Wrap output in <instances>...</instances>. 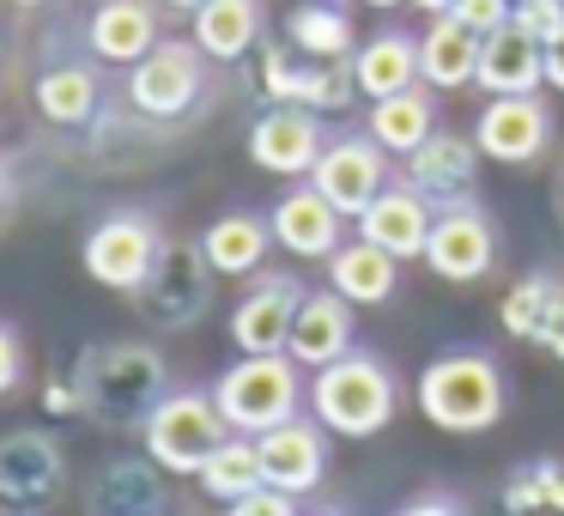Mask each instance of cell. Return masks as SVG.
<instances>
[{
	"label": "cell",
	"mask_w": 564,
	"mask_h": 516,
	"mask_svg": "<svg viewBox=\"0 0 564 516\" xmlns=\"http://www.w3.org/2000/svg\"><path fill=\"white\" fill-rule=\"evenodd\" d=\"M479 50H486V37H479L474 25H462L455 13L431 19V31L419 37V79H425L431 92H462L479 79Z\"/></svg>",
	"instance_id": "obj_23"
},
{
	"label": "cell",
	"mask_w": 564,
	"mask_h": 516,
	"mask_svg": "<svg viewBox=\"0 0 564 516\" xmlns=\"http://www.w3.org/2000/svg\"><path fill=\"white\" fill-rule=\"evenodd\" d=\"M98 104H104V79H98V67H86V62L50 67V74L37 79V116L55 128H91L98 122Z\"/></svg>",
	"instance_id": "obj_29"
},
{
	"label": "cell",
	"mask_w": 564,
	"mask_h": 516,
	"mask_svg": "<svg viewBox=\"0 0 564 516\" xmlns=\"http://www.w3.org/2000/svg\"><path fill=\"white\" fill-rule=\"evenodd\" d=\"M213 280H219V268L207 261L200 237L195 244H188V237H164L159 261H152L147 286H140L134 298L159 329H188V322H200V310H207Z\"/></svg>",
	"instance_id": "obj_7"
},
{
	"label": "cell",
	"mask_w": 564,
	"mask_h": 516,
	"mask_svg": "<svg viewBox=\"0 0 564 516\" xmlns=\"http://www.w3.org/2000/svg\"><path fill=\"white\" fill-rule=\"evenodd\" d=\"M328 438L334 431L322 426L316 413H297V419H285V426H273V431H261V474L273 480V486H285V492H316L322 486V474H328Z\"/></svg>",
	"instance_id": "obj_16"
},
{
	"label": "cell",
	"mask_w": 564,
	"mask_h": 516,
	"mask_svg": "<svg viewBox=\"0 0 564 516\" xmlns=\"http://www.w3.org/2000/svg\"><path fill=\"white\" fill-rule=\"evenodd\" d=\"M225 438H231V419H225L219 395H207V389H171L147 413V426H140V443L159 462V474H188V480L200 474V462Z\"/></svg>",
	"instance_id": "obj_5"
},
{
	"label": "cell",
	"mask_w": 564,
	"mask_h": 516,
	"mask_svg": "<svg viewBox=\"0 0 564 516\" xmlns=\"http://www.w3.org/2000/svg\"><path fill=\"white\" fill-rule=\"evenodd\" d=\"M159 249H164V237L147 213H110V219H98L86 232L79 261H86V273L104 292H140L152 261H159Z\"/></svg>",
	"instance_id": "obj_8"
},
{
	"label": "cell",
	"mask_w": 564,
	"mask_h": 516,
	"mask_svg": "<svg viewBox=\"0 0 564 516\" xmlns=\"http://www.w3.org/2000/svg\"><path fill=\"white\" fill-rule=\"evenodd\" d=\"M231 510H237V516H292V510H297V492H285V486H273V480H261V486L243 492Z\"/></svg>",
	"instance_id": "obj_36"
},
{
	"label": "cell",
	"mask_w": 564,
	"mask_h": 516,
	"mask_svg": "<svg viewBox=\"0 0 564 516\" xmlns=\"http://www.w3.org/2000/svg\"><path fill=\"white\" fill-rule=\"evenodd\" d=\"M394 407H401V383L377 353H340L322 370H310V413L334 438H377L389 431Z\"/></svg>",
	"instance_id": "obj_2"
},
{
	"label": "cell",
	"mask_w": 564,
	"mask_h": 516,
	"mask_svg": "<svg viewBox=\"0 0 564 516\" xmlns=\"http://www.w3.org/2000/svg\"><path fill=\"white\" fill-rule=\"evenodd\" d=\"M67 486V455L50 431H7L0 438V504L43 510Z\"/></svg>",
	"instance_id": "obj_15"
},
{
	"label": "cell",
	"mask_w": 564,
	"mask_h": 516,
	"mask_svg": "<svg viewBox=\"0 0 564 516\" xmlns=\"http://www.w3.org/2000/svg\"><path fill=\"white\" fill-rule=\"evenodd\" d=\"M268 225H273V244H280L285 256H297V261H328L334 249L346 244V213L334 207L316 183L285 189V195L273 201Z\"/></svg>",
	"instance_id": "obj_14"
},
{
	"label": "cell",
	"mask_w": 564,
	"mask_h": 516,
	"mask_svg": "<svg viewBox=\"0 0 564 516\" xmlns=\"http://www.w3.org/2000/svg\"><path fill=\"white\" fill-rule=\"evenodd\" d=\"M200 492H213V498L219 504H237L243 498V492H256L261 480V438H249V431H231V438L219 443V450L207 455V462H200Z\"/></svg>",
	"instance_id": "obj_31"
},
{
	"label": "cell",
	"mask_w": 564,
	"mask_h": 516,
	"mask_svg": "<svg viewBox=\"0 0 564 516\" xmlns=\"http://www.w3.org/2000/svg\"><path fill=\"white\" fill-rule=\"evenodd\" d=\"M352 79H358V98L365 104L419 86V37H406V31H377L370 43L352 50Z\"/></svg>",
	"instance_id": "obj_26"
},
{
	"label": "cell",
	"mask_w": 564,
	"mask_h": 516,
	"mask_svg": "<svg viewBox=\"0 0 564 516\" xmlns=\"http://www.w3.org/2000/svg\"><path fill=\"white\" fill-rule=\"evenodd\" d=\"M389 159H394V152L382 147L370 128H365V135H334L328 147H322V159L310 164V183H316L322 195L346 213V219H358V213L389 189Z\"/></svg>",
	"instance_id": "obj_10"
},
{
	"label": "cell",
	"mask_w": 564,
	"mask_h": 516,
	"mask_svg": "<svg viewBox=\"0 0 564 516\" xmlns=\"http://www.w3.org/2000/svg\"><path fill=\"white\" fill-rule=\"evenodd\" d=\"M285 37L310 62H352V13H346V0H304V7H292Z\"/></svg>",
	"instance_id": "obj_30"
},
{
	"label": "cell",
	"mask_w": 564,
	"mask_h": 516,
	"mask_svg": "<svg viewBox=\"0 0 564 516\" xmlns=\"http://www.w3.org/2000/svg\"><path fill=\"white\" fill-rule=\"evenodd\" d=\"M406 7H413V13H425V19H443L455 0H406Z\"/></svg>",
	"instance_id": "obj_40"
},
{
	"label": "cell",
	"mask_w": 564,
	"mask_h": 516,
	"mask_svg": "<svg viewBox=\"0 0 564 516\" xmlns=\"http://www.w3.org/2000/svg\"><path fill=\"white\" fill-rule=\"evenodd\" d=\"M328 286L340 298H352L358 310L389 304V298L401 292V256H389V249L370 244V237H352V244H340L328 256Z\"/></svg>",
	"instance_id": "obj_24"
},
{
	"label": "cell",
	"mask_w": 564,
	"mask_h": 516,
	"mask_svg": "<svg viewBox=\"0 0 564 516\" xmlns=\"http://www.w3.org/2000/svg\"><path fill=\"white\" fill-rule=\"evenodd\" d=\"M365 128L394 152V159H406V152H419L431 135H437V104H431V92H425V86L389 92V98H370Z\"/></svg>",
	"instance_id": "obj_28"
},
{
	"label": "cell",
	"mask_w": 564,
	"mask_h": 516,
	"mask_svg": "<svg viewBox=\"0 0 564 516\" xmlns=\"http://www.w3.org/2000/svg\"><path fill=\"white\" fill-rule=\"evenodd\" d=\"M431 225H437V201L425 195V189H413L401 176V183H389L377 201H370L365 213H358V237H370V244H382L389 256L413 261L425 256V237Z\"/></svg>",
	"instance_id": "obj_17"
},
{
	"label": "cell",
	"mask_w": 564,
	"mask_h": 516,
	"mask_svg": "<svg viewBox=\"0 0 564 516\" xmlns=\"http://www.w3.org/2000/svg\"><path fill=\"white\" fill-rule=\"evenodd\" d=\"M7 7H43V0H7Z\"/></svg>",
	"instance_id": "obj_44"
},
{
	"label": "cell",
	"mask_w": 564,
	"mask_h": 516,
	"mask_svg": "<svg viewBox=\"0 0 564 516\" xmlns=\"http://www.w3.org/2000/svg\"><path fill=\"white\" fill-rule=\"evenodd\" d=\"M159 7H164V13H195L200 0H159Z\"/></svg>",
	"instance_id": "obj_43"
},
{
	"label": "cell",
	"mask_w": 564,
	"mask_h": 516,
	"mask_svg": "<svg viewBox=\"0 0 564 516\" xmlns=\"http://www.w3.org/2000/svg\"><path fill=\"white\" fill-rule=\"evenodd\" d=\"M479 140L474 135H431L419 152H406V183L413 189H425L437 207H449V201H467V189H474V176H479Z\"/></svg>",
	"instance_id": "obj_19"
},
{
	"label": "cell",
	"mask_w": 564,
	"mask_h": 516,
	"mask_svg": "<svg viewBox=\"0 0 564 516\" xmlns=\"http://www.w3.org/2000/svg\"><path fill=\"white\" fill-rule=\"evenodd\" d=\"M503 510H564V462L534 455L503 480Z\"/></svg>",
	"instance_id": "obj_32"
},
{
	"label": "cell",
	"mask_w": 564,
	"mask_h": 516,
	"mask_svg": "<svg viewBox=\"0 0 564 516\" xmlns=\"http://www.w3.org/2000/svg\"><path fill=\"white\" fill-rule=\"evenodd\" d=\"M200 249H207V261L219 268V280H249L273 249V225L256 219V213H219V219L200 232Z\"/></svg>",
	"instance_id": "obj_27"
},
{
	"label": "cell",
	"mask_w": 564,
	"mask_h": 516,
	"mask_svg": "<svg viewBox=\"0 0 564 516\" xmlns=\"http://www.w3.org/2000/svg\"><path fill=\"white\" fill-rule=\"evenodd\" d=\"M558 207H564V183H558Z\"/></svg>",
	"instance_id": "obj_45"
},
{
	"label": "cell",
	"mask_w": 564,
	"mask_h": 516,
	"mask_svg": "<svg viewBox=\"0 0 564 516\" xmlns=\"http://www.w3.org/2000/svg\"><path fill=\"white\" fill-rule=\"evenodd\" d=\"M546 86H552V92H564V37H558V43H546Z\"/></svg>",
	"instance_id": "obj_39"
},
{
	"label": "cell",
	"mask_w": 564,
	"mask_h": 516,
	"mask_svg": "<svg viewBox=\"0 0 564 516\" xmlns=\"http://www.w3.org/2000/svg\"><path fill=\"white\" fill-rule=\"evenodd\" d=\"M86 407L104 419V426H147V413L164 401V358L140 341H98L86 346L74 370Z\"/></svg>",
	"instance_id": "obj_3"
},
{
	"label": "cell",
	"mask_w": 564,
	"mask_h": 516,
	"mask_svg": "<svg viewBox=\"0 0 564 516\" xmlns=\"http://www.w3.org/2000/svg\"><path fill=\"white\" fill-rule=\"evenodd\" d=\"M159 0H98L86 19V43L98 62L110 67H134L147 50H159L164 25H159Z\"/></svg>",
	"instance_id": "obj_18"
},
{
	"label": "cell",
	"mask_w": 564,
	"mask_h": 516,
	"mask_svg": "<svg viewBox=\"0 0 564 516\" xmlns=\"http://www.w3.org/2000/svg\"><path fill=\"white\" fill-rule=\"evenodd\" d=\"M352 310H358V304H352V298H340L334 286H328V292H304L285 353H292L304 370H322L328 358L352 353Z\"/></svg>",
	"instance_id": "obj_20"
},
{
	"label": "cell",
	"mask_w": 564,
	"mask_h": 516,
	"mask_svg": "<svg viewBox=\"0 0 564 516\" xmlns=\"http://www.w3.org/2000/svg\"><path fill=\"white\" fill-rule=\"evenodd\" d=\"M474 140L491 164H540L552 147V110L540 92H503V98H486L474 122Z\"/></svg>",
	"instance_id": "obj_11"
},
{
	"label": "cell",
	"mask_w": 564,
	"mask_h": 516,
	"mask_svg": "<svg viewBox=\"0 0 564 516\" xmlns=\"http://www.w3.org/2000/svg\"><path fill=\"white\" fill-rule=\"evenodd\" d=\"M19 383H25V341H19L7 322H0V401H7Z\"/></svg>",
	"instance_id": "obj_37"
},
{
	"label": "cell",
	"mask_w": 564,
	"mask_h": 516,
	"mask_svg": "<svg viewBox=\"0 0 564 516\" xmlns=\"http://www.w3.org/2000/svg\"><path fill=\"white\" fill-rule=\"evenodd\" d=\"M419 261H425L437 280H449V286L486 280L491 261H498V225L486 219L479 201H449V207H437V225H431L425 256Z\"/></svg>",
	"instance_id": "obj_9"
},
{
	"label": "cell",
	"mask_w": 564,
	"mask_h": 516,
	"mask_svg": "<svg viewBox=\"0 0 564 516\" xmlns=\"http://www.w3.org/2000/svg\"><path fill=\"white\" fill-rule=\"evenodd\" d=\"M261 0H200L188 25H195V43L213 55V62H243L261 43Z\"/></svg>",
	"instance_id": "obj_25"
},
{
	"label": "cell",
	"mask_w": 564,
	"mask_h": 516,
	"mask_svg": "<svg viewBox=\"0 0 564 516\" xmlns=\"http://www.w3.org/2000/svg\"><path fill=\"white\" fill-rule=\"evenodd\" d=\"M7 201H13V176H7V164H0V219H7Z\"/></svg>",
	"instance_id": "obj_41"
},
{
	"label": "cell",
	"mask_w": 564,
	"mask_h": 516,
	"mask_svg": "<svg viewBox=\"0 0 564 516\" xmlns=\"http://www.w3.org/2000/svg\"><path fill=\"white\" fill-rule=\"evenodd\" d=\"M449 13L462 19V25H474L479 37H491V31H503V25H510L516 0H455Z\"/></svg>",
	"instance_id": "obj_35"
},
{
	"label": "cell",
	"mask_w": 564,
	"mask_h": 516,
	"mask_svg": "<svg viewBox=\"0 0 564 516\" xmlns=\"http://www.w3.org/2000/svg\"><path fill=\"white\" fill-rule=\"evenodd\" d=\"M516 25L528 31L534 43H558L564 37V0H516Z\"/></svg>",
	"instance_id": "obj_34"
},
{
	"label": "cell",
	"mask_w": 564,
	"mask_h": 516,
	"mask_svg": "<svg viewBox=\"0 0 564 516\" xmlns=\"http://www.w3.org/2000/svg\"><path fill=\"white\" fill-rule=\"evenodd\" d=\"M297 304H304V286L280 268H256L249 273V292L231 310V346L237 353H285L292 341Z\"/></svg>",
	"instance_id": "obj_12"
},
{
	"label": "cell",
	"mask_w": 564,
	"mask_h": 516,
	"mask_svg": "<svg viewBox=\"0 0 564 516\" xmlns=\"http://www.w3.org/2000/svg\"><path fill=\"white\" fill-rule=\"evenodd\" d=\"M486 98H503V92H540L546 86V43H534L522 25H503L486 37L479 50V79H474Z\"/></svg>",
	"instance_id": "obj_22"
},
{
	"label": "cell",
	"mask_w": 564,
	"mask_h": 516,
	"mask_svg": "<svg viewBox=\"0 0 564 516\" xmlns=\"http://www.w3.org/2000/svg\"><path fill=\"white\" fill-rule=\"evenodd\" d=\"M207 62L213 55L200 50L195 37L176 43V37H159V50H147L134 67H128V104L152 122H176L200 104L207 92Z\"/></svg>",
	"instance_id": "obj_6"
},
{
	"label": "cell",
	"mask_w": 564,
	"mask_h": 516,
	"mask_svg": "<svg viewBox=\"0 0 564 516\" xmlns=\"http://www.w3.org/2000/svg\"><path fill=\"white\" fill-rule=\"evenodd\" d=\"M358 7H370V13H394V7H406V0H358Z\"/></svg>",
	"instance_id": "obj_42"
},
{
	"label": "cell",
	"mask_w": 564,
	"mask_h": 516,
	"mask_svg": "<svg viewBox=\"0 0 564 516\" xmlns=\"http://www.w3.org/2000/svg\"><path fill=\"white\" fill-rule=\"evenodd\" d=\"M213 395H219L231 431L261 438V431H273V426L304 413V365H297L292 353H243L219 383H213Z\"/></svg>",
	"instance_id": "obj_4"
},
{
	"label": "cell",
	"mask_w": 564,
	"mask_h": 516,
	"mask_svg": "<svg viewBox=\"0 0 564 516\" xmlns=\"http://www.w3.org/2000/svg\"><path fill=\"white\" fill-rule=\"evenodd\" d=\"M503 334L564 358V273H528V280L503 298Z\"/></svg>",
	"instance_id": "obj_21"
},
{
	"label": "cell",
	"mask_w": 564,
	"mask_h": 516,
	"mask_svg": "<svg viewBox=\"0 0 564 516\" xmlns=\"http://www.w3.org/2000/svg\"><path fill=\"white\" fill-rule=\"evenodd\" d=\"M406 510L425 516V510H467V504H462V498H449V492H419V498L406 504Z\"/></svg>",
	"instance_id": "obj_38"
},
{
	"label": "cell",
	"mask_w": 564,
	"mask_h": 516,
	"mask_svg": "<svg viewBox=\"0 0 564 516\" xmlns=\"http://www.w3.org/2000/svg\"><path fill=\"white\" fill-rule=\"evenodd\" d=\"M503 365L486 353V346H449L437 353L413 383L419 413L437 431H455V438H479L503 419Z\"/></svg>",
	"instance_id": "obj_1"
},
{
	"label": "cell",
	"mask_w": 564,
	"mask_h": 516,
	"mask_svg": "<svg viewBox=\"0 0 564 516\" xmlns=\"http://www.w3.org/2000/svg\"><path fill=\"white\" fill-rule=\"evenodd\" d=\"M152 455H147V467H122V474H116V467H104L98 474V486H91V504H104L116 492V498H128V510H152V504H159V486H152Z\"/></svg>",
	"instance_id": "obj_33"
},
{
	"label": "cell",
	"mask_w": 564,
	"mask_h": 516,
	"mask_svg": "<svg viewBox=\"0 0 564 516\" xmlns=\"http://www.w3.org/2000/svg\"><path fill=\"white\" fill-rule=\"evenodd\" d=\"M322 147H328L322 110H310V104H297V98L268 104V110L256 116V128H249V159L273 176H310V164L322 159Z\"/></svg>",
	"instance_id": "obj_13"
}]
</instances>
